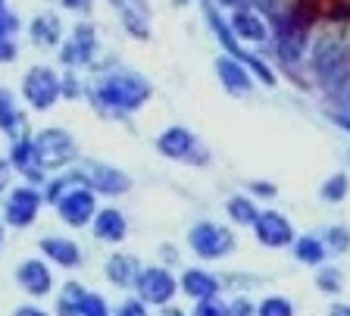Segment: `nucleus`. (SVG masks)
<instances>
[{
    "label": "nucleus",
    "mask_w": 350,
    "mask_h": 316,
    "mask_svg": "<svg viewBox=\"0 0 350 316\" xmlns=\"http://www.w3.org/2000/svg\"><path fill=\"white\" fill-rule=\"evenodd\" d=\"M232 31L238 38H244V41H254V44H266V25L260 23V16L247 13V10H238V13L232 16Z\"/></svg>",
    "instance_id": "nucleus-21"
},
{
    "label": "nucleus",
    "mask_w": 350,
    "mask_h": 316,
    "mask_svg": "<svg viewBox=\"0 0 350 316\" xmlns=\"http://www.w3.org/2000/svg\"><path fill=\"white\" fill-rule=\"evenodd\" d=\"M344 194H347V176H332L325 185H322V198L332 200V204L344 200Z\"/></svg>",
    "instance_id": "nucleus-30"
},
{
    "label": "nucleus",
    "mask_w": 350,
    "mask_h": 316,
    "mask_svg": "<svg viewBox=\"0 0 350 316\" xmlns=\"http://www.w3.org/2000/svg\"><path fill=\"white\" fill-rule=\"evenodd\" d=\"M85 288L75 285V282H69V285L63 288V294H59L57 301V313L59 316H81V301H85Z\"/></svg>",
    "instance_id": "nucleus-26"
},
{
    "label": "nucleus",
    "mask_w": 350,
    "mask_h": 316,
    "mask_svg": "<svg viewBox=\"0 0 350 316\" xmlns=\"http://www.w3.org/2000/svg\"><path fill=\"white\" fill-rule=\"evenodd\" d=\"M66 10H79V13H88V7H91V0H63Z\"/></svg>",
    "instance_id": "nucleus-37"
},
{
    "label": "nucleus",
    "mask_w": 350,
    "mask_h": 316,
    "mask_svg": "<svg viewBox=\"0 0 350 316\" xmlns=\"http://www.w3.org/2000/svg\"><path fill=\"white\" fill-rule=\"evenodd\" d=\"M206 19H210V29L216 31V38H219V41H222V47H228V51H232L234 57H241V60H244V63H250V69H254V73L260 75V79L266 81V85H275V75H272L269 69H266V63H262V60H256V57H250V53H244V51H241V47H238V41H234V31L228 29L226 23H222V16H219L213 7H206Z\"/></svg>",
    "instance_id": "nucleus-8"
},
{
    "label": "nucleus",
    "mask_w": 350,
    "mask_h": 316,
    "mask_svg": "<svg viewBox=\"0 0 350 316\" xmlns=\"http://www.w3.org/2000/svg\"><path fill=\"white\" fill-rule=\"evenodd\" d=\"M188 244H191V250H194L197 257L219 260V257H226L228 250L234 248V238H232V232L213 226V222H197V226L191 228Z\"/></svg>",
    "instance_id": "nucleus-4"
},
{
    "label": "nucleus",
    "mask_w": 350,
    "mask_h": 316,
    "mask_svg": "<svg viewBox=\"0 0 350 316\" xmlns=\"http://www.w3.org/2000/svg\"><path fill=\"white\" fill-rule=\"evenodd\" d=\"M157 150L169 160H197V138L188 132V129H166V132L157 138Z\"/></svg>",
    "instance_id": "nucleus-13"
},
{
    "label": "nucleus",
    "mask_w": 350,
    "mask_h": 316,
    "mask_svg": "<svg viewBox=\"0 0 350 316\" xmlns=\"http://www.w3.org/2000/svg\"><path fill=\"white\" fill-rule=\"evenodd\" d=\"M116 316H147V313H144V304L141 301H125L122 307L116 310Z\"/></svg>",
    "instance_id": "nucleus-35"
},
{
    "label": "nucleus",
    "mask_w": 350,
    "mask_h": 316,
    "mask_svg": "<svg viewBox=\"0 0 350 316\" xmlns=\"http://www.w3.org/2000/svg\"><path fill=\"white\" fill-rule=\"evenodd\" d=\"M138 291H141V301L147 304H166L175 294V279L166 269H160V266H150V269H144L138 276Z\"/></svg>",
    "instance_id": "nucleus-10"
},
{
    "label": "nucleus",
    "mask_w": 350,
    "mask_h": 316,
    "mask_svg": "<svg viewBox=\"0 0 350 316\" xmlns=\"http://www.w3.org/2000/svg\"><path fill=\"white\" fill-rule=\"evenodd\" d=\"M13 316H47V313H44V310H38V307H19Z\"/></svg>",
    "instance_id": "nucleus-39"
},
{
    "label": "nucleus",
    "mask_w": 350,
    "mask_h": 316,
    "mask_svg": "<svg viewBox=\"0 0 350 316\" xmlns=\"http://www.w3.org/2000/svg\"><path fill=\"white\" fill-rule=\"evenodd\" d=\"M22 125H25V116L16 110V103H13V97H10V91L0 88V129L19 141L22 138Z\"/></svg>",
    "instance_id": "nucleus-24"
},
{
    "label": "nucleus",
    "mask_w": 350,
    "mask_h": 316,
    "mask_svg": "<svg viewBox=\"0 0 350 316\" xmlns=\"http://www.w3.org/2000/svg\"><path fill=\"white\" fill-rule=\"evenodd\" d=\"M41 250L53 260V263H59V266H79V263H81L79 244L69 241V238H44V241H41Z\"/></svg>",
    "instance_id": "nucleus-20"
},
{
    "label": "nucleus",
    "mask_w": 350,
    "mask_h": 316,
    "mask_svg": "<svg viewBox=\"0 0 350 316\" xmlns=\"http://www.w3.org/2000/svg\"><path fill=\"white\" fill-rule=\"evenodd\" d=\"M228 313H232V316H254L256 310H254V304H250V301H234L232 307H228Z\"/></svg>",
    "instance_id": "nucleus-36"
},
{
    "label": "nucleus",
    "mask_w": 350,
    "mask_h": 316,
    "mask_svg": "<svg viewBox=\"0 0 350 316\" xmlns=\"http://www.w3.org/2000/svg\"><path fill=\"white\" fill-rule=\"evenodd\" d=\"M94 47H97V41H94V25H88V23H81V25H75V31L69 35V41L63 44V63L66 66H85L88 60L94 57Z\"/></svg>",
    "instance_id": "nucleus-11"
},
{
    "label": "nucleus",
    "mask_w": 350,
    "mask_h": 316,
    "mask_svg": "<svg viewBox=\"0 0 350 316\" xmlns=\"http://www.w3.org/2000/svg\"><path fill=\"white\" fill-rule=\"evenodd\" d=\"M222 3H228V7H238L241 0H222Z\"/></svg>",
    "instance_id": "nucleus-42"
},
{
    "label": "nucleus",
    "mask_w": 350,
    "mask_h": 316,
    "mask_svg": "<svg viewBox=\"0 0 350 316\" xmlns=\"http://www.w3.org/2000/svg\"><path fill=\"white\" fill-rule=\"evenodd\" d=\"M278 53L284 63H297L304 53V25L300 19L294 23H278Z\"/></svg>",
    "instance_id": "nucleus-17"
},
{
    "label": "nucleus",
    "mask_w": 350,
    "mask_h": 316,
    "mask_svg": "<svg viewBox=\"0 0 350 316\" xmlns=\"http://www.w3.org/2000/svg\"><path fill=\"white\" fill-rule=\"evenodd\" d=\"M75 176H79V182H85L91 192L109 194V198L125 194L131 185V179L125 176V172H119L116 166H107V163H85Z\"/></svg>",
    "instance_id": "nucleus-6"
},
{
    "label": "nucleus",
    "mask_w": 350,
    "mask_h": 316,
    "mask_svg": "<svg viewBox=\"0 0 350 316\" xmlns=\"http://www.w3.org/2000/svg\"><path fill=\"white\" fill-rule=\"evenodd\" d=\"M13 163L22 172H29L31 179L41 176V163H38V154H35V144H31V141H25V138L16 141L13 144Z\"/></svg>",
    "instance_id": "nucleus-25"
},
{
    "label": "nucleus",
    "mask_w": 350,
    "mask_h": 316,
    "mask_svg": "<svg viewBox=\"0 0 350 316\" xmlns=\"http://www.w3.org/2000/svg\"><path fill=\"white\" fill-rule=\"evenodd\" d=\"M57 210H59V216H63L66 226L81 228V226H88V222L94 220V213H97L94 194H91V188H75L72 185V188L57 200Z\"/></svg>",
    "instance_id": "nucleus-7"
},
{
    "label": "nucleus",
    "mask_w": 350,
    "mask_h": 316,
    "mask_svg": "<svg viewBox=\"0 0 350 316\" xmlns=\"http://www.w3.org/2000/svg\"><path fill=\"white\" fill-rule=\"evenodd\" d=\"M294 257L310 266H319L322 260H325V248H322V241H316L313 235H304L294 241Z\"/></svg>",
    "instance_id": "nucleus-27"
},
{
    "label": "nucleus",
    "mask_w": 350,
    "mask_h": 316,
    "mask_svg": "<svg viewBox=\"0 0 350 316\" xmlns=\"http://www.w3.org/2000/svg\"><path fill=\"white\" fill-rule=\"evenodd\" d=\"M316 282H319V288L325 294H338V291H341V276H338L335 269H322L319 276H316Z\"/></svg>",
    "instance_id": "nucleus-34"
},
{
    "label": "nucleus",
    "mask_w": 350,
    "mask_h": 316,
    "mask_svg": "<svg viewBox=\"0 0 350 316\" xmlns=\"http://www.w3.org/2000/svg\"><path fill=\"white\" fill-rule=\"evenodd\" d=\"M194 316H232V313H228V307L219 304L216 298H204V301H197Z\"/></svg>",
    "instance_id": "nucleus-33"
},
{
    "label": "nucleus",
    "mask_w": 350,
    "mask_h": 316,
    "mask_svg": "<svg viewBox=\"0 0 350 316\" xmlns=\"http://www.w3.org/2000/svg\"><path fill=\"white\" fill-rule=\"evenodd\" d=\"M138 260L135 257H125V254H116V257L107 260V279L113 282V285L125 288V285H135L138 282Z\"/></svg>",
    "instance_id": "nucleus-22"
},
{
    "label": "nucleus",
    "mask_w": 350,
    "mask_h": 316,
    "mask_svg": "<svg viewBox=\"0 0 350 316\" xmlns=\"http://www.w3.org/2000/svg\"><path fill=\"white\" fill-rule=\"evenodd\" d=\"M10 185V163L7 160H0V192Z\"/></svg>",
    "instance_id": "nucleus-38"
},
{
    "label": "nucleus",
    "mask_w": 350,
    "mask_h": 316,
    "mask_svg": "<svg viewBox=\"0 0 350 316\" xmlns=\"http://www.w3.org/2000/svg\"><path fill=\"white\" fill-rule=\"evenodd\" d=\"M328 316H350V304H335Z\"/></svg>",
    "instance_id": "nucleus-40"
},
{
    "label": "nucleus",
    "mask_w": 350,
    "mask_h": 316,
    "mask_svg": "<svg viewBox=\"0 0 350 316\" xmlns=\"http://www.w3.org/2000/svg\"><path fill=\"white\" fill-rule=\"evenodd\" d=\"M153 88L150 81H144L138 73H113L103 81H97L94 97L97 107H103L107 113H131L144 107L150 101Z\"/></svg>",
    "instance_id": "nucleus-1"
},
{
    "label": "nucleus",
    "mask_w": 350,
    "mask_h": 316,
    "mask_svg": "<svg viewBox=\"0 0 350 316\" xmlns=\"http://www.w3.org/2000/svg\"><path fill=\"white\" fill-rule=\"evenodd\" d=\"M0 13H3V0H0Z\"/></svg>",
    "instance_id": "nucleus-44"
},
{
    "label": "nucleus",
    "mask_w": 350,
    "mask_h": 316,
    "mask_svg": "<svg viewBox=\"0 0 350 316\" xmlns=\"http://www.w3.org/2000/svg\"><path fill=\"white\" fill-rule=\"evenodd\" d=\"M182 291L191 294V298H197V301H204V298H216L219 282L204 269H188L182 276Z\"/></svg>",
    "instance_id": "nucleus-23"
},
{
    "label": "nucleus",
    "mask_w": 350,
    "mask_h": 316,
    "mask_svg": "<svg viewBox=\"0 0 350 316\" xmlns=\"http://www.w3.org/2000/svg\"><path fill=\"white\" fill-rule=\"evenodd\" d=\"M81 316H109L107 301H103L100 294H85V301H81Z\"/></svg>",
    "instance_id": "nucleus-32"
},
{
    "label": "nucleus",
    "mask_w": 350,
    "mask_h": 316,
    "mask_svg": "<svg viewBox=\"0 0 350 316\" xmlns=\"http://www.w3.org/2000/svg\"><path fill=\"white\" fill-rule=\"evenodd\" d=\"M216 73H219V81L226 85L228 94L241 97L250 91V73L241 66L238 60H228V57H219L216 60Z\"/></svg>",
    "instance_id": "nucleus-16"
},
{
    "label": "nucleus",
    "mask_w": 350,
    "mask_h": 316,
    "mask_svg": "<svg viewBox=\"0 0 350 316\" xmlns=\"http://www.w3.org/2000/svg\"><path fill=\"white\" fill-rule=\"evenodd\" d=\"M325 241H328V248L335 250V254H341V250L350 248V232L344 226H332L325 232Z\"/></svg>",
    "instance_id": "nucleus-31"
},
{
    "label": "nucleus",
    "mask_w": 350,
    "mask_h": 316,
    "mask_svg": "<svg viewBox=\"0 0 350 316\" xmlns=\"http://www.w3.org/2000/svg\"><path fill=\"white\" fill-rule=\"evenodd\" d=\"M228 216H232L234 222H241V226H250V222L256 220V207L250 204L247 198H232L228 200Z\"/></svg>",
    "instance_id": "nucleus-28"
},
{
    "label": "nucleus",
    "mask_w": 350,
    "mask_h": 316,
    "mask_svg": "<svg viewBox=\"0 0 350 316\" xmlns=\"http://www.w3.org/2000/svg\"><path fill=\"white\" fill-rule=\"evenodd\" d=\"M31 144H35L38 163H41V166H51V170L75 160V154H79L72 135L63 132V129H44V132H38V138L31 141Z\"/></svg>",
    "instance_id": "nucleus-3"
},
{
    "label": "nucleus",
    "mask_w": 350,
    "mask_h": 316,
    "mask_svg": "<svg viewBox=\"0 0 350 316\" xmlns=\"http://www.w3.org/2000/svg\"><path fill=\"white\" fill-rule=\"evenodd\" d=\"M254 228H256V238H260V241L266 244V248H288V244L294 241L291 222L284 220L282 213H275V210L256 213Z\"/></svg>",
    "instance_id": "nucleus-9"
},
{
    "label": "nucleus",
    "mask_w": 350,
    "mask_h": 316,
    "mask_svg": "<svg viewBox=\"0 0 350 316\" xmlns=\"http://www.w3.org/2000/svg\"><path fill=\"white\" fill-rule=\"evenodd\" d=\"M38 207H41V198L35 188H16L7 200V222L16 228L31 226L38 216Z\"/></svg>",
    "instance_id": "nucleus-12"
},
{
    "label": "nucleus",
    "mask_w": 350,
    "mask_h": 316,
    "mask_svg": "<svg viewBox=\"0 0 350 316\" xmlns=\"http://www.w3.org/2000/svg\"><path fill=\"white\" fill-rule=\"evenodd\" d=\"M160 316H185V313H182V310H172V307H169V310H163Z\"/></svg>",
    "instance_id": "nucleus-41"
},
{
    "label": "nucleus",
    "mask_w": 350,
    "mask_h": 316,
    "mask_svg": "<svg viewBox=\"0 0 350 316\" xmlns=\"http://www.w3.org/2000/svg\"><path fill=\"white\" fill-rule=\"evenodd\" d=\"M16 279H19V285L25 288L29 294H35V298H41V294H51V269L41 263V260H25V263H19V269H16Z\"/></svg>",
    "instance_id": "nucleus-15"
},
{
    "label": "nucleus",
    "mask_w": 350,
    "mask_h": 316,
    "mask_svg": "<svg viewBox=\"0 0 350 316\" xmlns=\"http://www.w3.org/2000/svg\"><path fill=\"white\" fill-rule=\"evenodd\" d=\"M29 35H31V41H35L38 47H53L59 41V35H63L59 16H53V13L35 16V19H31V25H29Z\"/></svg>",
    "instance_id": "nucleus-18"
},
{
    "label": "nucleus",
    "mask_w": 350,
    "mask_h": 316,
    "mask_svg": "<svg viewBox=\"0 0 350 316\" xmlns=\"http://www.w3.org/2000/svg\"><path fill=\"white\" fill-rule=\"evenodd\" d=\"M256 316H294V310L284 298H266V301L256 307Z\"/></svg>",
    "instance_id": "nucleus-29"
},
{
    "label": "nucleus",
    "mask_w": 350,
    "mask_h": 316,
    "mask_svg": "<svg viewBox=\"0 0 350 316\" xmlns=\"http://www.w3.org/2000/svg\"><path fill=\"white\" fill-rule=\"evenodd\" d=\"M109 3L119 10L122 25L135 38H147V35H150V10H147L144 0H109Z\"/></svg>",
    "instance_id": "nucleus-14"
},
{
    "label": "nucleus",
    "mask_w": 350,
    "mask_h": 316,
    "mask_svg": "<svg viewBox=\"0 0 350 316\" xmlns=\"http://www.w3.org/2000/svg\"><path fill=\"white\" fill-rule=\"evenodd\" d=\"M94 235L107 244H116L125 238V216L119 210H100L94 213Z\"/></svg>",
    "instance_id": "nucleus-19"
},
{
    "label": "nucleus",
    "mask_w": 350,
    "mask_h": 316,
    "mask_svg": "<svg viewBox=\"0 0 350 316\" xmlns=\"http://www.w3.org/2000/svg\"><path fill=\"white\" fill-rule=\"evenodd\" d=\"M313 66L319 73V79L328 81V85H338L341 79H347V51H344L341 41L322 38L313 51Z\"/></svg>",
    "instance_id": "nucleus-5"
},
{
    "label": "nucleus",
    "mask_w": 350,
    "mask_h": 316,
    "mask_svg": "<svg viewBox=\"0 0 350 316\" xmlns=\"http://www.w3.org/2000/svg\"><path fill=\"white\" fill-rule=\"evenodd\" d=\"M0 244H3V226H0Z\"/></svg>",
    "instance_id": "nucleus-43"
},
{
    "label": "nucleus",
    "mask_w": 350,
    "mask_h": 316,
    "mask_svg": "<svg viewBox=\"0 0 350 316\" xmlns=\"http://www.w3.org/2000/svg\"><path fill=\"white\" fill-rule=\"evenodd\" d=\"M22 94L35 110H51L53 103L63 97V81L51 66H35L22 79Z\"/></svg>",
    "instance_id": "nucleus-2"
}]
</instances>
